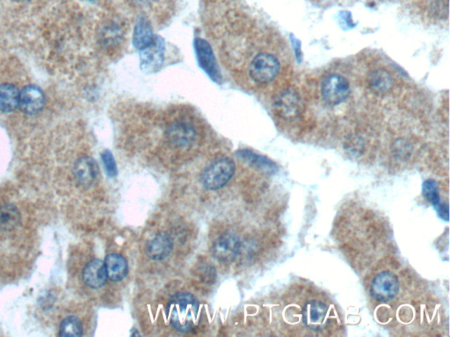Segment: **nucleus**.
Instances as JSON below:
<instances>
[{
  "mask_svg": "<svg viewBox=\"0 0 450 337\" xmlns=\"http://www.w3.org/2000/svg\"><path fill=\"white\" fill-rule=\"evenodd\" d=\"M238 157L243 161H245L246 164L251 165V166L258 168L259 171L265 172L266 174L273 175L276 174L279 168L277 164L274 163L269 158L262 156V154L252 152L249 150H240L237 152Z\"/></svg>",
  "mask_w": 450,
  "mask_h": 337,
  "instance_id": "nucleus-18",
  "label": "nucleus"
},
{
  "mask_svg": "<svg viewBox=\"0 0 450 337\" xmlns=\"http://www.w3.org/2000/svg\"><path fill=\"white\" fill-rule=\"evenodd\" d=\"M369 86L378 93H385L392 89V77L385 70H376L368 76Z\"/></svg>",
  "mask_w": 450,
  "mask_h": 337,
  "instance_id": "nucleus-22",
  "label": "nucleus"
},
{
  "mask_svg": "<svg viewBox=\"0 0 450 337\" xmlns=\"http://www.w3.org/2000/svg\"><path fill=\"white\" fill-rule=\"evenodd\" d=\"M169 322L179 332L191 331L199 324L200 305L193 294L181 291L174 295L167 305Z\"/></svg>",
  "mask_w": 450,
  "mask_h": 337,
  "instance_id": "nucleus-2",
  "label": "nucleus"
},
{
  "mask_svg": "<svg viewBox=\"0 0 450 337\" xmlns=\"http://www.w3.org/2000/svg\"><path fill=\"white\" fill-rule=\"evenodd\" d=\"M195 48L199 65L214 82L220 83L221 75L210 45L203 39L197 38Z\"/></svg>",
  "mask_w": 450,
  "mask_h": 337,
  "instance_id": "nucleus-10",
  "label": "nucleus"
},
{
  "mask_svg": "<svg viewBox=\"0 0 450 337\" xmlns=\"http://www.w3.org/2000/svg\"><path fill=\"white\" fill-rule=\"evenodd\" d=\"M235 168L234 161L230 158H220L204 168L200 175V182L204 188L211 191L220 189L231 180L234 175Z\"/></svg>",
  "mask_w": 450,
  "mask_h": 337,
  "instance_id": "nucleus-3",
  "label": "nucleus"
},
{
  "mask_svg": "<svg viewBox=\"0 0 450 337\" xmlns=\"http://www.w3.org/2000/svg\"><path fill=\"white\" fill-rule=\"evenodd\" d=\"M279 70V61L276 56L269 53H262L256 55L249 67V73L252 79L259 84L270 83L276 79Z\"/></svg>",
  "mask_w": 450,
  "mask_h": 337,
  "instance_id": "nucleus-4",
  "label": "nucleus"
},
{
  "mask_svg": "<svg viewBox=\"0 0 450 337\" xmlns=\"http://www.w3.org/2000/svg\"><path fill=\"white\" fill-rule=\"evenodd\" d=\"M104 265L105 272H107L108 279L112 282H119V281L125 279L129 272L128 263L124 256L117 254V253H112L105 256Z\"/></svg>",
  "mask_w": 450,
  "mask_h": 337,
  "instance_id": "nucleus-17",
  "label": "nucleus"
},
{
  "mask_svg": "<svg viewBox=\"0 0 450 337\" xmlns=\"http://www.w3.org/2000/svg\"><path fill=\"white\" fill-rule=\"evenodd\" d=\"M292 45H293L295 58H297L298 62H301L302 59V51H301V42L295 38L293 35H291Z\"/></svg>",
  "mask_w": 450,
  "mask_h": 337,
  "instance_id": "nucleus-25",
  "label": "nucleus"
},
{
  "mask_svg": "<svg viewBox=\"0 0 450 337\" xmlns=\"http://www.w3.org/2000/svg\"><path fill=\"white\" fill-rule=\"evenodd\" d=\"M98 167L96 161L91 157H82L76 161L73 168L74 178L77 184L83 187H89L96 180Z\"/></svg>",
  "mask_w": 450,
  "mask_h": 337,
  "instance_id": "nucleus-15",
  "label": "nucleus"
},
{
  "mask_svg": "<svg viewBox=\"0 0 450 337\" xmlns=\"http://www.w3.org/2000/svg\"><path fill=\"white\" fill-rule=\"evenodd\" d=\"M84 335L82 322L76 315H67L58 326L59 336H81Z\"/></svg>",
  "mask_w": 450,
  "mask_h": 337,
  "instance_id": "nucleus-23",
  "label": "nucleus"
},
{
  "mask_svg": "<svg viewBox=\"0 0 450 337\" xmlns=\"http://www.w3.org/2000/svg\"><path fill=\"white\" fill-rule=\"evenodd\" d=\"M241 242L237 234L226 232L217 238L212 246V254L218 262L231 263L240 252Z\"/></svg>",
  "mask_w": 450,
  "mask_h": 337,
  "instance_id": "nucleus-7",
  "label": "nucleus"
},
{
  "mask_svg": "<svg viewBox=\"0 0 450 337\" xmlns=\"http://www.w3.org/2000/svg\"><path fill=\"white\" fill-rule=\"evenodd\" d=\"M153 27L146 18H140L136 24L133 34V44L136 49L142 51L153 41Z\"/></svg>",
  "mask_w": 450,
  "mask_h": 337,
  "instance_id": "nucleus-20",
  "label": "nucleus"
},
{
  "mask_svg": "<svg viewBox=\"0 0 450 337\" xmlns=\"http://www.w3.org/2000/svg\"><path fill=\"white\" fill-rule=\"evenodd\" d=\"M422 194H423L424 198L435 207L439 217L442 220L448 221L449 205L446 203L442 202L437 182L434 180V179H428V180L424 181L423 185H422Z\"/></svg>",
  "mask_w": 450,
  "mask_h": 337,
  "instance_id": "nucleus-16",
  "label": "nucleus"
},
{
  "mask_svg": "<svg viewBox=\"0 0 450 337\" xmlns=\"http://www.w3.org/2000/svg\"><path fill=\"white\" fill-rule=\"evenodd\" d=\"M81 277L84 284L91 289H100L108 280L104 262L100 259H93L84 266Z\"/></svg>",
  "mask_w": 450,
  "mask_h": 337,
  "instance_id": "nucleus-14",
  "label": "nucleus"
},
{
  "mask_svg": "<svg viewBox=\"0 0 450 337\" xmlns=\"http://www.w3.org/2000/svg\"><path fill=\"white\" fill-rule=\"evenodd\" d=\"M20 91L11 84L0 86V110L10 112L19 107Z\"/></svg>",
  "mask_w": 450,
  "mask_h": 337,
  "instance_id": "nucleus-21",
  "label": "nucleus"
},
{
  "mask_svg": "<svg viewBox=\"0 0 450 337\" xmlns=\"http://www.w3.org/2000/svg\"><path fill=\"white\" fill-rule=\"evenodd\" d=\"M399 281L395 274L382 272L373 279L371 294L376 301L389 302L399 293Z\"/></svg>",
  "mask_w": 450,
  "mask_h": 337,
  "instance_id": "nucleus-6",
  "label": "nucleus"
},
{
  "mask_svg": "<svg viewBox=\"0 0 450 337\" xmlns=\"http://www.w3.org/2000/svg\"><path fill=\"white\" fill-rule=\"evenodd\" d=\"M302 103L300 97L294 91L285 90L278 95L274 102V107L281 117L290 119L300 114Z\"/></svg>",
  "mask_w": 450,
  "mask_h": 337,
  "instance_id": "nucleus-12",
  "label": "nucleus"
},
{
  "mask_svg": "<svg viewBox=\"0 0 450 337\" xmlns=\"http://www.w3.org/2000/svg\"><path fill=\"white\" fill-rule=\"evenodd\" d=\"M321 93L323 100L327 105H340L349 96V83L342 76L333 74L323 81Z\"/></svg>",
  "mask_w": 450,
  "mask_h": 337,
  "instance_id": "nucleus-5",
  "label": "nucleus"
},
{
  "mask_svg": "<svg viewBox=\"0 0 450 337\" xmlns=\"http://www.w3.org/2000/svg\"><path fill=\"white\" fill-rule=\"evenodd\" d=\"M34 232L26 206L14 196L0 197V266L13 274L33 254Z\"/></svg>",
  "mask_w": 450,
  "mask_h": 337,
  "instance_id": "nucleus-1",
  "label": "nucleus"
},
{
  "mask_svg": "<svg viewBox=\"0 0 450 337\" xmlns=\"http://www.w3.org/2000/svg\"><path fill=\"white\" fill-rule=\"evenodd\" d=\"M45 104L44 93L37 86H27L20 93L19 107L25 114H35L42 110Z\"/></svg>",
  "mask_w": 450,
  "mask_h": 337,
  "instance_id": "nucleus-13",
  "label": "nucleus"
},
{
  "mask_svg": "<svg viewBox=\"0 0 450 337\" xmlns=\"http://www.w3.org/2000/svg\"><path fill=\"white\" fill-rule=\"evenodd\" d=\"M165 51V46L163 38L154 37L151 44L140 51L141 70L146 73L158 72L163 65Z\"/></svg>",
  "mask_w": 450,
  "mask_h": 337,
  "instance_id": "nucleus-8",
  "label": "nucleus"
},
{
  "mask_svg": "<svg viewBox=\"0 0 450 337\" xmlns=\"http://www.w3.org/2000/svg\"><path fill=\"white\" fill-rule=\"evenodd\" d=\"M197 133L195 128L188 122L172 123L165 131V138L172 147L176 149H186L195 142Z\"/></svg>",
  "mask_w": 450,
  "mask_h": 337,
  "instance_id": "nucleus-9",
  "label": "nucleus"
},
{
  "mask_svg": "<svg viewBox=\"0 0 450 337\" xmlns=\"http://www.w3.org/2000/svg\"><path fill=\"white\" fill-rule=\"evenodd\" d=\"M328 315V307L321 301H311L306 305L304 322L309 329H319Z\"/></svg>",
  "mask_w": 450,
  "mask_h": 337,
  "instance_id": "nucleus-19",
  "label": "nucleus"
},
{
  "mask_svg": "<svg viewBox=\"0 0 450 337\" xmlns=\"http://www.w3.org/2000/svg\"><path fill=\"white\" fill-rule=\"evenodd\" d=\"M101 159L103 161L105 171L107 172L108 177L115 178L118 174L117 165H116L115 157L112 156L111 151L105 150L101 154Z\"/></svg>",
  "mask_w": 450,
  "mask_h": 337,
  "instance_id": "nucleus-24",
  "label": "nucleus"
},
{
  "mask_svg": "<svg viewBox=\"0 0 450 337\" xmlns=\"http://www.w3.org/2000/svg\"><path fill=\"white\" fill-rule=\"evenodd\" d=\"M19 1H30V0H19Z\"/></svg>",
  "mask_w": 450,
  "mask_h": 337,
  "instance_id": "nucleus-26",
  "label": "nucleus"
},
{
  "mask_svg": "<svg viewBox=\"0 0 450 337\" xmlns=\"http://www.w3.org/2000/svg\"><path fill=\"white\" fill-rule=\"evenodd\" d=\"M174 249V242L167 233H158L149 239L144 245V253L148 258L161 261L170 256Z\"/></svg>",
  "mask_w": 450,
  "mask_h": 337,
  "instance_id": "nucleus-11",
  "label": "nucleus"
}]
</instances>
